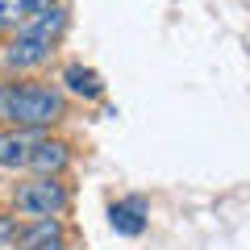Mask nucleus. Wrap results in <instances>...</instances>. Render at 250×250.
I'll use <instances>...</instances> for the list:
<instances>
[{
  "label": "nucleus",
  "instance_id": "obj_1",
  "mask_svg": "<svg viewBox=\"0 0 250 250\" xmlns=\"http://www.w3.org/2000/svg\"><path fill=\"white\" fill-rule=\"evenodd\" d=\"M67 113L62 92L46 83H4L0 88V121L21 125V129H46Z\"/></svg>",
  "mask_w": 250,
  "mask_h": 250
},
{
  "label": "nucleus",
  "instance_id": "obj_2",
  "mask_svg": "<svg viewBox=\"0 0 250 250\" xmlns=\"http://www.w3.org/2000/svg\"><path fill=\"white\" fill-rule=\"evenodd\" d=\"M13 205L25 217H59L67 208V188L59 184V175H38V179H29V184L17 188Z\"/></svg>",
  "mask_w": 250,
  "mask_h": 250
},
{
  "label": "nucleus",
  "instance_id": "obj_3",
  "mask_svg": "<svg viewBox=\"0 0 250 250\" xmlns=\"http://www.w3.org/2000/svg\"><path fill=\"white\" fill-rule=\"evenodd\" d=\"M50 50H54V38H42L34 29H17V38L4 50V67H13V71H34V67H42L50 59Z\"/></svg>",
  "mask_w": 250,
  "mask_h": 250
},
{
  "label": "nucleus",
  "instance_id": "obj_4",
  "mask_svg": "<svg viewBox=\"0 0 250 250\" xmlns=\"http://www.w3.org/2000/svg\"><path fill=\"white\" fill-rule=\"evenodd\" d=\"M34 146H38V129H21V125L4 129V134H0V167L4 171L25 167L29 154H34Z\"/></svg>",
  "mask_w": 250,
  "mask_h": 250
},
{
  "label": "nucleus",
  "instance_id": "obj_5",
  "mask_svg": "<svg viewBox=\"0 0 250 250\" xmlns=\"http://www.w3.org/2000/svg\"><path fill=\"white\" fill-rule=\"evenodd\" d=\"M17 246L21 250H62V221L59 217H34L17 233Z\"/></svg>",
  "mask_w": 250,
  "mask_h": 250
},
{
  "label": "nucleus",
  "instance_id": "obj_6",
  "mask_svg": "<svg viewBox=\"0 0 250 250\" xmlns=\"http://www.w3.org/2000/svg\"><path fill=\"white\" fill-rule=\"evenodd\" d=\"M67 163H71V150H67V142L38 138V146H34V154H29L25 167H29V171H38V175H59Z\"/></svg>",
  "mask_w": 250,
  "mask_h": 250
},
{
  "label": "nucleus",
  "instance_id": "obj_7",
  "mask_svg": "<svg viewBox=\"0 0 250 250\" xmlns=\"http://www.w3.org/2000/svg\"><path fill=\"white\" fill-rule=\"evenodd\" d=\"M108 221H113L117 233H125V238H138V233L146 229V205H142V200L113 205V208H108Z\"/></svg>",
  "mask_w": 250,
  "mask_h": 250
},
{
  "label": "nucleus",
  "instance_id": "obj_8",
  "mask_svg": "<svg viewBox=\"0 0 250 250\" xmlns=\"http://www.w3.org/2000/svg\"><path fill=\"white\" fill-rule=\"evenodd\" d=\"M62 83H67L75 96H83V100H100V96H104V83H100V75L92 71V67H80V62H71V67H67Z\"/></svg>",
  "mask_w": 250,
  "mask_h": 250
},
{
  "label": "nucleus",
  "instance_id": "obj_9",
  "mask_svg": "<svg viewBox=\"0 0 250 250\" xmlns=\"http://www.w3.org/2000/svg\"><path fill=\"white\" fill-rule=\"evenodd\" d=\"M29 17V0H0V25H21Z\"/></svg>",
  "mask_w": 250,
  "mask_h": 250
},
{
  "label": "nucleus",
  "instance_id": "obj_10",
  "mask_svg": "<svg viewBox=\"0 0 250 250\" xmlns=\"http://www.w3.org/2000/svg\"><path fill=\"white\" fill-rule=\"evenodd\" d=\"M17 233H21L17 217H9V213H0V246H17Z\"/></svg>",
  "mask_w": 250,
  "mask_h": 250
},
{
  "label": "nucleus",
  "instance_id": "obj_11",
  "mask_svg": "<svg viewBox=\"0 0 250 250\" xmlns=\"http://www.w3.org/2000/svg\"><path fill=\"white\" fill-rule=\"evenodd\" d=\"M59 0H29V13H42V9H54Z\"/></svg>",
  "mask_w": 250,
  "mask_h": 250
}]
</instances>
